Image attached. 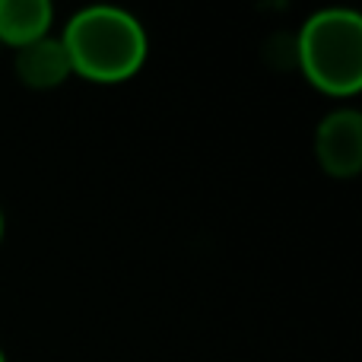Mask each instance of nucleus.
<instances>
[{
  "label": "nucleus",
  "instance_id": "nucleus-1",
  "mask_svg": "<svg viewBox=\"0 0 362 362\" xmlns=\"http://www.w3.org/2000/svg\"><path fill=\"white\" fill-rule=\"evenodd\" d=\"M74 64V76L89 83H124L146 61V32L137 16L118 6H86L61 35Z\"/></svg>",
  "mask_w": 362,
  "mask_h": 362
},
{
  "label": "nucleus",
  "instance_id": "nucleus-2",
  "mask_svg": "<svg viewBox=\"0 0 362 362\" xmlns=\"http://www.w3.org/2000/svg\"><path fill=\"white\" fill-rule=\"evenodd\" d=\"M299 64L315 89L350 99L362 89V19L353 10H321L299 32Z\"/></svg>",
  "mask_w": 362,
  "mask_h": 362
},
{
  "label": "nucleus",
  "instance_id": "nucleus-3",
  "mask_svg": "<svg viewBox=\"0 0 362 362\" xmlns=\"http://www.w3.org/2000/svg\"><path fill=\"white\" fill-rule=\"evenodd\" d=\"M315 153L331 178H356L362 172V115L356 108H334L315 134Z\"/></svg>",
  "mask_w": 362,
  "mask_h": 362
},
{
  "label": "nucleus",
  "instance_id": "nucleus-4",
  "mask_svg": "<svg viewBox=\"0 0 362 362\" xmlns=\"http://www.w3.org/2000/svg\"><path fill=\"white\" fill-rule=\"evenodd\" d=\"M13 67H16L19 83L29 89H54L74 76V64H70L67 48H64L61 38L51 35L19 48Z\"/></svg>",
  "mask_w": 362,
  "mask_h": 362
},
{
  "label": "nucleus",
  "instance_id": "nucleus-5",
  "mask_svg": "<svg viewBox=\"0 0 362 362\" xmlns=\"http://www.w3.org/2000/svg\"><path fill=\"white\" fill-rule=\"evenodd\" d=\"M54 6L48 0H0V45L25 48L51 35Z\"/></svg>",
  "mask_w": 362,
  "mask_h": 362
},
{
  "label": "nucleus",
  "instance_id": "nucleus-6",
  "mask_svg": "<svg viewBox=\"0 0 362 362\" xmlns=\"http://www.w3.org/2000/svg\"><path fill=\"white\" fill-rule=\"evenodd\" d=\"M0 238H4V213H0Z\"/></svg>",
  "mask_w": 362,
  "mask_h": 362
},
{
  "label": "nucleus",
  "instance_id": "nucleus-7",
  "mask_svg": "<svg viewBox=\"0 0 362 362\" xmlns=\"http://www.w3.org/2000/svg\"><path fill=\"white\" fill-rule=\"evenodd\" d=\"M0 362H6V353L4 350H0Z\"/></svg>",
  "mask_w": 362,
  "mask_h": 362
}]
</instances>
